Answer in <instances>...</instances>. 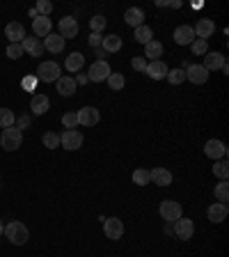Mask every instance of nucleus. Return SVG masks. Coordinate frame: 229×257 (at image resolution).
I'll return each instance as SVG.
<instances>
[{"label":"nucleus","instance_id":"obj_1","mask_svg":"<svg viewBox=\"0 0 229 257\" xmlns=\"http://www.w3.org/2000/svg\"><path fill=\"white\" fill-rule=\"evenodd\" d=\"M5 239L10 241V243H14V246H23V243H28V239H30V230H28V225L21 223V220H10V223L5 225Z\"/></svg>","mask_w":229,"mask_h":257},{"label":"nucleus","instance_id":"obj_2","mask_svg":"<svg viewBox=\"0 0 229 257\" xmlns=\"http://www.w3.org/2000/svg\"><path fill=\"white\" fill-rule=\"evenodd\" d=\"M23 145V131H18L16 126H10V129H2V136H0V147L5 152H16Z\"/></svg>","mask_w":229,"mask_h":257},{"label":"nucleus","instance_id":"obj_3","mask_svg":"<svg viewBox=\"0 0 229 257\" xmlns=\"http://www.w3.org/2000/svg\"><path fill=\"white\" fill-rule=\"evenodd\" d=\"M62 76V67L58 65V62L48 60V62H42V65L37 67V81L42 83H58V78Z\"/></svg>","mask_w":229,"mask_h":257},{"label":"nucleus","instance_id":"obj_4","mask_svg":"<svg viewBox=\"0 0 229 257\" xmlns=\"http://www.w3.org/2000/svg\"><path fill=\"white\" fill-rule=\"evenodd\" d=\"M85 136H82L78 129H64V133L60 136V147H64L66 152H76L82 147Z\"/></svg>","mask_w":229,"mask_h":257},{"label":"nucleus","instance_id":"obj_5","mask_svg":"<svg viewBox=\"0 0 229 257\" xmlns=\"http://www.w3.org/2000/svg\"><path fill=\"white\" fill-rule=\"evenodd\" d=\"M158 211H160V218L168 220V223H174V220H179L184 216V207L176 200H163Z\"/></svg>","mask_w":229,"mask_h":257},{"label":"nucleus","instance_id":"obj_6","mask_svg":"<svg viewBox=\"0 0 229 257\" xmlns=\"http://www.w3.org/2000/svg\"><path fill=\"white\" fill-rule=\"evenodd\" d=\"M112 74V69H110L108 60H96L90 65V71H88V78L92 83H104L108 81V76Z\"/></svg>","mask_w":229,"mask_h":257},{"label":"nucleus","instance_id":"obj_7","mask_svg":"<svg viewBox=\"0 0 229 257\" xmlns=\"http://www.w3.org/2000/svg\"><path fill=\"white\" fill-rule=\"evenodd\" d=\"M204 154H206L211 161H220L227 156V145L218 138H211V140L204 142Z\"/></svg>","mask_w":229,"mask_h":257},{"label":"nucleus","instance_id":"obj_8","mask_svg":"<svg viewBox=\"0 0 229 257\" xmlns=\"http://www.w3.org/2000/svg\"><path fill=\"white\" fill-rule=\"evenodd\" d=\"M58 30H60V37L64 39H76V35H78V30H80V26H78V21L74 17H62L60 19V23H58Z\"/></svg>","mask_w":229,"mask_h":257},{"label":"nucleus","instance_id":"obj_9","mask_svg":"<svg viewBox=\"0 0 229 257\" xmlns=\"http://www.w3.org/2000/svg\"><path fill=\"white\" fill-rule=\"evenodd\" d=\"M192 234H195V223H192L190 218L181 216L179 220H174V236H176L179 241L192 239Z\"/></svg>","mask_w":229,"mask_h":257},{"label":"nucleus","instance_id":"obj_10","mask_svg":"<svg viewBox=\"0 0 229 257\" xmlns=\"http://www.w3.org/2000/svg\"><path fill=\"white\" fill-rule=\"evenodd\" d=\"M104 232H106V239L110 241H120L124 236V223L120 218H104Z\"/></svg>","mask_w":229,"mask_h":257},{"label":"nucleus","instance_id":"obj_11","mask_svg":"<svg viewBox=\"0 0 229 257\" xmlns=\"http://www.w3.org/2000/svg\"><path fill=\"white\" fill-rule=\"evenodd\" d=\"M78 113V124L85 126V129H90V126H96L98 120H101V113H98L94 106H85V108L76 110Z\"/></svg>","mask_w":229,"mask_h":257},{"label":"nucleus","instance_id":"obj_12","mask_svg":"<svg viewBox=\"0 0 229 257\" xmlns=\"http://www.w3.org/2000/svg\"><path fill=\"white\" fill-rule=\"evenodd\" d=\"M5 37L10 39V44H21L23 39H26V28L23 23L18 21H12L5 26Z\"/></svg>","mask_w":229,"mask_h":257},{"label":"nucleus","instance_id":"obj_13","mask_svg":"<svg viewBox=\"0 0 229 257\" xmlns=\"http://www.w3.org/2000/svg\"><path fill=\"white\" fill-rule=\"evenodd\" d=\"M186 81H190L192 85H204L208 81V71L202 65H190L186 69Z\"/></svg>","mask_w":229,"mask_h":257},{"label":"nucleus","instance_id":"obj_14","mask_svg":"<svg viewBox=\"0 0 229 257\" xmlns=\"http://www.w3.org/2000/svg\"><path fill=\"white\" fill-rule=\"evenodd\" d=\"M149 179H152V184L165 188V186H170V184H172V172H170L168 168H160V165H158V168L149 170Z\"/></svg>","mask_w":229,"mask_h":257},{"label":"nucleus","instance_id":"obj_15","mask_svg":"<svg viewBox=\"0 0 229 257\" xmlns=\"http://www.w3.org/2000/svg\"><path fill=\"white\" fill-rule=\"evenodd\" d=\"M30 110H32V115H46L50 110V101H48V97L46 94H32V99H30Z\"/></svg>","mask_w":229,"mask_h":257},{"label":"nucleus","instance_id":"obj_16","mask_svg":"<svg viewBox=\"0 0 229 257\" xmlns=\"http://www.w3.org/2000/svg\"><path fill=\"white\" fill-rule=\"evenodd\" d=\"M32 33H34V37H48L50 33H53V23H50V17H37V19H32Z\"/></svg>","mask_w":229,"mask_h":257},{"label":"nucleus","instance_id":"obj_17","mask_svg":"<svg viewBox=\"0 0 229 257\" xmlns=\"http://www.w3.org/2000/svg\"><path fill=\"white\" fill-rule=\"evenodd\" d=\"M172 39L179 46H190L195 42V30H192V26H179L174 30V35H172Z\"/></svg>","mask_w":229,"mask_h":257},{"label":"nucleus","instance_id":"obj_18","mask_svg":"<svg viewBox=\"0 0 229 257\" xmlns=\"http://www.w3.org/2000/svg\"><path fill=\"white\" fill-rule=\"evenodd\" d=\"M168 65H165L163 60H154V62H147V69H144V74H147L152 81H163L165 76H168Z\"/></svg>","mask_w":229,"mask_h":257},{"label":"nucleus","instance_id":"obj_19","mask_svg":"<svg viewBox=\"0 0 229 257\" xmlns=\"http://www.w3.org/2000/svg\"><path fill=\"white\" fill-rule=\"evenodd\" d=\"M21 46H23V53L32 55V58H39V55L44 53V39H39V37H26L21 42Z\"/></svg>","mask_w":229,"mask_h":257},{"label":"nucleus","instance_id":"obj_20","mask_svg":"<svg viewBox=\"0 0 229 257\" xmlns=\"http://www.w3.org/2000/svg\"><path fill=\"white\" fill-rule=\"evenodd\" d=\"M76 88L78 85H76V81H74V76H60L58 83H55V90H58L60 97H74Z\"/></svg>","mask_w":229,"mask_h":257},{"label":"nucleus","instance_id":"obj_21","mask_svg":"<svg viewBox=\"0 0 229 257\" xmlns=\"http://www.w3.org/2000/svg\"><path fill=\"white\" fill-rule=\"evenodd\" d=\"M224 55L222 53H218V51H208L206 55H204V69L206 71H220L222 69V65H224Z\"/></svg>","mask_w":229,"mask_h":257},{"label":"nucleus","instance_id":"obj_22","mask_svg":"<svg viewBox=\"0 0 229 257\" xmlns=\"http://www.w3.org/2000/svg\"><path fill=\"white\" fill-rule=\"evenodd\" d=\"M192 30H195V39H204V42H206V39L216 33V23H213L211 19H200Z\"/></svg>","mask_w":229,"mask_h":257},{"label":"nucleus","instance_id":"obj_23","mask_svg":"<svg viewBox=\"0 0 229 257\" xmlns=\"http://www.w3.org/2000/svg\"><path fill=\"white\" fill-rule=\"evenodd\" d=\"M227 213H229V207L222 202H213L211 207L206 209V218L211 220V223H222L224 218H227Z\"/></svg>","mask_w":229,"mask_h":257},{"label":"nucleus","instance_id":"obj_24","mask_svg":"<svg viewBox=\"0 0 229 257\" xmlns=\"http://www.w3.org/2000/svg\"><path fill=\"white\" fill-rule=\"evenodd\" d=\"M82 67H85V55H82L80 51H74V53L66 55L64 69L69 71V74H76V71H80Z\"/></svg>","mask_w":229,"mask_h":257},{"label":"nucleus","instance_id":"obj_25","mask_svg":"<svg viewBox=\"0 0 229 257\" xmlns=\"http://www.w3.org/2000/svg\"><path fill=\"white\" fill-rule=\"evenodd\" d=\"M124 21L131 28L144 26V12H142V7H128V10L124 12Z\"/></svg>","mask_w":229,"mask_h":257},{"label":"nucleus","instance_id":"obj_26","mask_svg":"<svg viewBox=\"0 0 229 257\" xmlns=\"http://www.w3.org/2000/svg\"><path fill=\"white\" fill-rule=\"evenodd\" d=\"M163 42H156L152 39L149 44H144V60L154 62V60H160V55H163Z\"/></svg>","mask_w":229,"mask_h":257},{"label":"nucleus","instance_id":"obj_27","mask_svg":"<svg viewBox=\"0 0 229 257\" xmlns=\"http://www.w3.org/2000/svg\"><path fill=\"white\" fill-rule=\"evenodd\" d=\"M44 51H48V53H62V51H64V39H62L60 35L50 33L48 37L44 39Z\"/></svg>","mask_w":229,"mask_h":257},{"label":"nucleus","instance_id":"obj_28","mask_svg":"<svg viewBox=\"0 0 229 257\" xmlns=\"http://www.w3.org/2000/svg\"><path fill=\"white\" fill-rule=\"evenodd\" d=\"M101 49L106 53H120L122 51V37L120 35H106L104 42H101Z\"/></svg>","mask_w":229,"mask_h":257},{"label":"nucleus","instance_id":"obj_29","mask_svg":"<svg viewBox=\"0 0 229 257\" xmlns=\"http://www.w3.org/2000/svg\"><path fill=\"white\" fill-rule=\"evenodd\" d=\"M133 37H136L138 44H149L154 37V30L149 26H138L136 28V33H133Z\"/></svg>","mask_w":229,"mask_h":257},{"label":"nucleus","instance_id":"obj_30","mask_svg":"<svg viewBox=\"0 0 229 257\" xmlns=\"http://www.w3.org/2000/svg\"><path fill=\"white\" fill-rule=\"evenodd\" d=\"M108 88L112 90V92H120V90H124V85H126V78H124V74H117V71H112L108 76Z\"/></svg>","mask_w":229,"mask_h":257},{"label":"nucleus","instance_id":"obj_31","mask_svg":"<svg viewBox=\"0 0 229 257\" xmlns=\"http://www.w3.org/2000/svg\"><path fill=\"white\" fill-rule=\"evenodd\" d=\"M213 193H216V200H218V202L227 204V202H229V184H227V179L220 181V184H216Z\"/></svg>","mask_w":229,"mask_h":257},{"label":"nucleus","instance_id":"obj_32","mask_svg":"<svg viewBox=\"0 0 229 257\" xmlns=\"http://www.w3.org/2000/svg\"><path fill=\"white\" fill-rule=\"evenodd\" d=\"M133 184L136 186H147V184H152V179H149V170H144V168H138V170H133Z\"/></svg>","mask_w":229,"mask_h":257},{"label":"nucleus","instance_id":"obj_33","mask_svg":"<svg viewBox=\"0 0 229 257\" xmlns=\"http://www.w3.org/2000/svg\"><path fill=\"white\" fill-rule=\"evenodd\" d=\"M14 122H16V115H14V110L0 108V129H10V126H14Z\"/></svg>","mask_w":229,"mask_h":257},{"label":"nucleus","instance_id":"obj_34","mask_svg":"<svg viewBox=\"0 0 229 257\" xmlns=\"http://www.w3.org/2000/svg\"><path fill=\"white\" fill-rule=\"evenodd\" d=\"M213 163H216V165H213V175L218 177L220 181H224V179H227V177H229V163H227V161H224V159H220V161H213Z\"/></svg>","mask_w":229,"mask_h":257},{"label":"nucleus","instance_id":"obj_35","mask_svg":"<svg viewBox=\"0 0 229 257\" xmlns=\"http://www.w3.org/2000/svg\"><path fill=\"white\" fill-rule=\"evenodd\" d=\"M165 81L172 83V85H181V83L186 81V71L184 69H170L168 76H165Z\"/></svg>","mask_w":229,"mask_h":257},{"label":"nucleus","instance_id":"obj_36","mask_svg":"<svg viewBox=\"0 0 229 257\" xmlns=\"http://www.w3.org/2000/svg\"><path fill=\"white\" fill-rule=\"evenodd\" d=\"M106 23H108V19H106L104 14H96V17L90 19V28H92V33H101V30H106Z\"/></svg>","mask_w":229,"mask_h":257},{"label":"nucleus","instance_id":"obj_37","mask_svg":"<svg viewBox=\"0 0 229 257\" xmlns=\"http://www.w3.org/2000/svg\"><path fill=\"white\" fill-rule=\"evenodd\" d=\"M42 140H44V147H48V149H58V147H60V136H58V133H53V131H46Z\"/></svg>","mask_w":229,"mask_h":257},{"label":"nucleus","instance_id":"obj_38","mask_svg":"<svg viewBox=\"0 0 229 257\" xmlns=\"http://www.w3.org/2000/svg\"><path fill=\"white\" fill-rule=\"evenodd\" d=\"M62 124H64V129H76L78 126V113L76 110L64 113V115H62Z\"/></svg>","mask_w":229,"mask_h":257},{"label":"nucleus","instance_id":"obj_39","mask_svg":"<svg viewBox=\"0 0 229 257\" xmlns=\"http://www.w3.org/2000/svg\"><path fill=\"white\" fill-rule=\"evenodd\" d=\"M190 51L192 55H206L208 53V42H204V39H195L190 44Z\"/></svg>","mask_w":229,"mask_h":257},{"label":"nucleus","instance_id":"obj_40","mask_svg":"<svg viewBox=\"0 0 229 257\" xmlns=\"http://www.w3.org/2000/svg\"><path fill=\"white\" fill-rule=\"evenodd\" d=\"M34 10H37L39 17H50V12H53V3H50V0H39Z\"/></svg>","mask_w":229,"mask_h":257},{"label":"nucleus","instance_id":"obj_41","mask_svg":"<svg viewBox=\"0 0 229 257\" xmlns=\"http://www.w3.org/2000/svg\"><path fill=\"white\" fill-rule=\"evenodd\" d=\"M37 76H32V74H30V76H26L21 81V85H23V90H26V92H34V88H37Z\"/></svg>","mask_w":229,"mask_h":257},{"label":"nucleus","instance_id":"obj_42","mask_svg":"<svg viewBox=\"0 0 229 257\" xmlns=\"http://www.w3.org/2000/svg\"><path fill=\"white\" fill-rule=\"evenodd\" d=\"M23 55V46L21 44H10L7 46V58H12V60H18Z\"/></svg>","mask_w":229,"mask_h":257},{"label":"nucleus","instance_id":"obj_43","mask_svg":"<svg viewBox=\"0 0 229 257\" xmlns=\"http://www.w3.org/2000/svg\"><path fill=\"white\" fill-rule=\"evenodd\" d=\"M131 67H133L136 71H144V69H147V60H144L142 55H136V58L131 60Z\"/></svg>","mask_w":229,"mask_h":257},{"label":"nucleus","instance_id":"obj_44","mask_svg":"<svg viewBox=\"0 0 229 257\" xmlns=\"http://www.w3.org/2000/svg\"><path fill=\"white\" fill-rule=\"evenodd\" d=\"M14 126H16L18 131H23V129H28V126H30V115H21V117H16V122H14Z\"/></svg>","mask_w":229,"mask_h":257},{"label":"nucleus","instance_id":"obj_45","mask_svg":"<svg viewBox=\"0 0 229 257\" xmlns=\"http://www.w3.org/2000/svg\"><path fill=\"white\" fill-rule=\"evenodd\" d=\"M88 42H90V46L98 49V46H101V42H104V35H101V33H92V35H90Z\"/></svg>","mask_w":229,"mask_h":257},{"label":"nucleus","instance_id":"obj_46","mask_svg":"<svg viewBox=\"0 0 229 257\" xmlns=\"http://www.w3.org/2000/svg\"><path fill=\"white\" fill-rule=\"evenodd\" d=\"M74 81H76V85H88L90 78H88V74H78V76L74 78Z\"/></svg>","mask_w":229,"mask_h":257},{"label":"nucleus","instance_id":"obj_47","mask_svg":"<svg viewBox=\"0 0 229 257\" xmlns=\"http://www.w3.org/2000/svg\"><path fill=\"white\" fill-rule=\"evenodd\" d=\"M94 53H96V58H98V60H106V55H108L104 49H101V46H98V49H94Z\"/></svg>","mask_w":229,"mask_h":257},{"label":"nucleus","instance_id":"obj_48","mask_svg":"<svg viewBox=\"0 0 229 257\" xmlns=\"http://www.w3.org/2000/svg\"><path fill=\"white\" fill-rule=\"evenodd\" d=\"M165 234H174V223H168V225H165Z\"/></svg>","mask_w":229,"mask_h":257},{"label":"nucleus","instance_id":"obj_49","mask_svg":"<svg viewBox=\"0 0 229 257\" xmlns=\"http://www.w3.org/2000/svg\"><path fill=\"white\" fill-rule=\"evenodd\" d=\"M156 7H170L168 0H156Z\"/></svg>","mask_w":229,"mask_h":257},{"label":"nucleus","instance_id":"obj_50","mask_svg":"<svg viewBox=\"0 0 229 257\" xmlns=\"http://www.w3.org/2000/svg\"><path fill=\"white\" fill-rule=\"evenodd\" d=\"M28 14H30V19H37V17H39V14H37V10H34V7H32V10H30V12H28Z\"/></svg>","mask_w":229,"mask_h":257},{"label":"nucleus","instance_id":"obj_51","mask_svg":"<svg viewBox=\"0 0 229 257\" xmlns=\"http://www.w3.org/2000/svg\"><path fill=\"white\" fill-rule=\"evenodd\" d=\"M2 232H5V223L0 220V236H2Z\"/></svg>","mask_w":229,"mask_h":257}]
</instances>
